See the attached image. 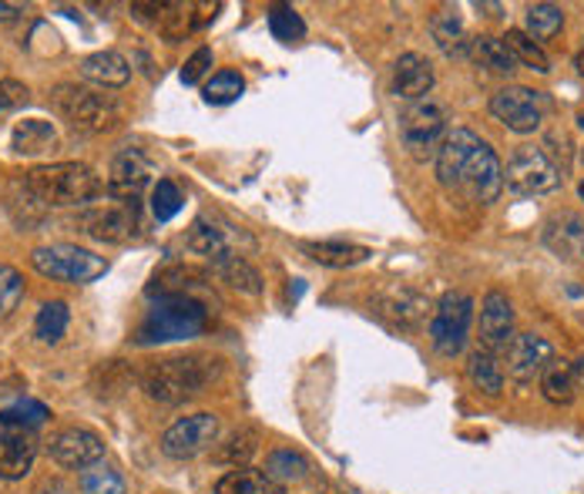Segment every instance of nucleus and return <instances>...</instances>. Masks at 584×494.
<instances>
[{"instance_id": "nucleus-35", "label": "nucleus", "mask_w": 584, "mask_h": 494, "mask_svg": "<svg viewBox=\"0 0 584 494\" xmlns=\"http://www.w3.org/2000/svg\"><path fill=\"white\" fill-rule=\"evenodd\" d=\"M265 474L272 481H279V484H286V481H306L309 478V461L302 458V454H296V450H272L269 461H265Z\"/></svg>"}, {"instance_id": "nucleus-13", "label": "nucleus", "mask_w": 584, "mask_h": 494, "mask_svg": "<svg viewBox=\"0 0 584 494\" xmlns=\"http://www.w3.org/2000/svg\"><path fill=\"white\" fill-rule=\"evenodd\" d=\"M481 350L497 357L508 354V347L514 344V307L511 299L490 289L481 302Z\"/></svg>"}, {"instance_id": "nucleus-18", "label": "nucleus", "mask_w": 584, "mask_h": 494, "mask_svg": "<svg viewBox=\"0 0 584 494\" xmlns=\"http://www.w3.org/2000/svg\"><path fill=\"white\" fill-rule=\"evenodd\" d=\"M236 239H239V233L232 230V225H219L215 219H195V225H191V233H188V249L195 252V256H206V259H225V256H239L236 252Z\"/></svg>"}, {"instance_id": "nucleus-29", "label": "nucleus", "mask_w": 584, "mask_h": 494, "mask_svg": "<svg viewBox=\"0 0 584 494\" xmlns=\"http://www.w3.org/2000/svg\"><path fill=\"white\" fill-rule=\"evenodd\" d=\"M564 27V11L558 4H531L524 11V34L531 41H555Z\"/></svg>"}, {"instance_id": "nucleus-9", "label": "nucleus", "mask_w": 584, "mask_h": 494, "mask_svg": "<svg viewBox=\"0 0 584 494\" xmlns=\"http://www.w3.org/2000/svg\"><path fill=\"white\" fill-rule=\"evenodd\" d=\"M474 323V299L453 289L444 293L440 302L434 307V320H431V344L440 357H460L467 347V333H471Z\"/></svg>"}, {"instance_id": "nucleus-1", "label": "nucleus", "mask_w": 584, "mask_h": 494, "mask_svg": "<svg viewBox=\"0 0 584 494\" xmlns=\"http://www.w3.org/2000/svg\"><path fill=\"white\" fill-rule=\"evenodd\" d=\"M437 178L447 193L490 206L504 193V169L494 148L471 128H450L437 151Z\"/></svg>"}, {"instance_id": "nucleus-32", "label": "nucleus", "mask_w": 584, "mask_h": 494, "mask_svg": "<svg viewBox=\"0 0 584 494\" xmlns=\"http://www.w3.org/2000/svg\"><path fill=\"white\" fill-rule=\"evenodd\" d=\"M500 41H504V48L514 54L518 64H527V67L537 71V74H548V71H551V61H548V54H544V48L534 45L524 30H508V34L500 37Z\"/></svg>"}, {"instance_id": "nucleus-12", "label": "nucleus", "mask_w": 584, "mask_h": 494, "mask_svg": "<svg viewBox=\"0 0 584 494\" xmlns=\"http://www.w3.org/2000/svg\"><path fill=\"white\" fill-rule=\"evenodd\" d=\"M544 108H548V101H544L540 91H531L524 85H508L500 88L494 98H490V115L504 125L511 128L518 135H531L540 128V119H544Z\"/></svg>"}, {"instance_id": "nucleus-38", "label": "nucleus", "mask_w": 584, "mask_h": 494, "mask_svg": "<svg viewBox=\"0 0 584 494\" xmlns=\"http://www.w3.org/2000/svg\"><path fill=\"white\" fill-rule=\"evenodd\" d=\"M243 91H246V82H243L239 71H219V74H212V78L206 82V88H202L209 104H228V101H236Z\"/></svg>"}, {"instance_id": "nucleus-39", "label": "nucleus", "mask_w": 584, "mask_h": 494, "mask_svg": "<svg viewBox=\"0 0 584 494\" xmlns=\"http://www.w3.org/2000/svg\"><path fill=\"white\" fill-rule=\"evenodd\" d=\"M24 299V276L14 270V265L0 262V320H8Z\"/></svg>"}, {"instance_id": "nucleus-24", "label": "nucleus", "mask_w": 584, "mask_h": 494, "mask_svg": "<svg viewBox=\"0 0 584 494\" xmlns=\"http://www.w3.org/2000/svg\"><path fill=\"white\" fill-rule=\"evenodd\" d=\"M215 494H286L279 481H272L252 468H232L215 481Z\"/></svg>"}, {"instance_id": "nucleus-40", "label": "nucleus", "mask_w": 584, "mask_h": 494, "mask_svg": "<svg viewBox=\"0 0 584 494\" xmlns=\"http://www.w3.org/2000/svg\"><path fill=\"white\" fill-rule=\"evenodd\" d=\"M48 407L45 404H37V400H17L14 407L8 410H0V424H21V428H41L48 421Z\"/></svg>"}, {"instance_id": "nucleus-23", "label": "nucleus", "mask_w": 584, "mask_h": 494, "mask_svg": "<svg viewBox=\"0 0 584 494\" xmlns=\"http://www.w3.org/2000/svg\"><path fill=\"white\" fill-rule=\"evenodd\" d=\"M299 249L313 262L330 265V270H349V265H360V262H366L373 256L370 246L339 243V239L336 243H330V239H323V243H299Z\"/></svg>"}, {"instance_id": "nucleus-42", "label": "nucleus", "mask_w": 584, "mask_h": 494, "mask_svg": "<svg viewBox=\"0 0 584 494\" xmlns=\"http://www.w3.org/2000/svg\"><path fill=\"white\" fill-rule=\"evenodd\" d=\"M269 30L279 37V41H299V37L306 34V24L299 21V14L293 8H272L269 14Z\"/></svg>"}, {"instance_id": "nucleus-47", "label": "nucleus", "mask_w": 584, "mask_h": 494, "mask_svg": "<svg viewBox=\"0 0 584 494\" xmlns=\"http://www.w3.org/2000/svg\"><path fill=\"white\" fill-rule=\"evenodd\" d=\"M574 67L584 74V45H581V51H577V58H574Z\"/></svg>"}, {"instance_id": "nucleus-21", "label": "nucleus", "mask_w": 584, "mask_h": 494, "mask_svg": "<svg viewBox=\"0 0 584 494\" xmlns=\"http://www.w3.org/2000/svg\"><path fill=\"white\" fill-rule=\"evenodd\" d=\"M154 175V165L141 156L138 148H125L111 162V188L122 196H135L138 188H145Z\"/></svg>"}, {"instance_id": "nucleus-8", "label": "nucleus", "mask_w": 584, "mask_h": 494, "mask_svg": "<svg viewBox=\"0 0 584 494\" xmlns=\"http://www.w3.org/2000/svg\"><path fill=\"white\" fill-rule=\"evenodd\" d=\"M400 138L417 159H437L447 138V108L434 98L413 101L400 115Z\"/></svg>"}, {"instance_id": "nucleus-30", "label": "nucleus", "mask_w": 584, "mask_h": 494, "mask_svg": "<svg viewBox=\"0 0 584 494\" xmlns=\"http://www.w3.org/2000/svg\"><path fill=\"white\" fill-rule=\"evenodd\" d=\"M467 376H471V384L484 394V397H500L504 394V367L497 363V357L477 350L467 360Z\"/></svg>"}, {"instance_id": "nucleus-4", "label": "nucleus", "mask_w": 584, "mask_h": 494, "mask_svg": "<svg viewBox=\"0 0 584 494\" xmlns=\"http://www.w3.org/2000/svg\"><path fill=\"white\" fill-rule=\"evenodd\" d=\"M51 101H54L58 115L64 122H71L77 132H88V135L111 132L122 122L119 101H114L111 95H98L91 88H82V85H58L51 91Z\"/></svg>"}, {"instance_id": "nucleus-10", "label": "nucleus", "mask_w": 584, "mask_h": 494, "mask_svg": "<svg viewBox=\"0 0 584 494\" xmlns=\"http://www.w3.org/2000/svg\"><path fill=\"white\" fill-rule=\"evenodd\" d=\"M504 182L518 196H551L561 188V172L540 145H521L504 172Z\"/></svg>"}, {"instance_id": "nucleus-36", "label": "nucleus", "mask_w": 584, "mask_h": 494, "mask_svg": "<svg viewBox=\"0 0 584 494\" xmlns=\"http://www.w3.org/2000/svg\"><path fill=\"white\" fill-rule=\"evenodd\" d=\"M8 209H11V215L24 225V230H27V225H37V222L48 215V209L27 193V185H24L21 178H17L14 185H8Z\"/></svg>"}, {"instance_id": "nucleus-2", "label": "nucleus", "mask_w": 584, "mask_h": 494, "mask_svg": "<svg viewBox=\"0 0 584 494\" xmlns=\"http://www.w3.org/2000/svg\"><path fill=\"white\" fill-rule=\"evenodd\" d=\"M27 193L41 202L45 209H61V206H91L101 193L104 182L95 169L82 162H58V165H37L24 172L21 178Z\"/></svg>"}, {"instance_id": "nucleus-37", "label": "nucleus", "mask_w": 584, "mask_h": 494, "mask_svg": "<svg viewBox=\"0 0 584 494\" xmlns=\"http://www.w3.org/2000/svg\"><path fill=\"white\" fill-rule=\"evenodd\" d=\"M77 487H82V494H128V484L125 478L108 468V465H95L82 474V481H77Z\"/></svg>"}, {"instance_id": "nucleus-46", "label": "nucleus", "mask_w": 584, "mask_h": 494, "mask_svg": "<svg viewBox=\"0 0 584 494\" xmlns=\"http://www.w3.org/2000/svg\"><path fill=\"white\" fill-rule=\"evenodd\" d=\"M571 376H574V391L581 394L584 391V357L571 360Z\"/></svg>"}, {"instance_id": "nucleus-7", "label": "nucleus", "mask_w": 584, "mask_h": 494, "mask_svg": "<svg viewBox=\"0 0 584 494\" xmlns=\"http://www.w3.org/2000/svg\"><path fill=\"white\" fill-rule=\"evenodd\" d=\"M209 320L206 302L195 296H162L141 326V344H154V339H182L195 336Z\"/></svg>"}, {"instance_id": "nucleus-11", "label": "nucleus", "mask_w": 584, "mask_h": 494, "mask_svg": "<svg viewBox=\"0 0 584 494\" xmlns=\"http://www.w3.org/2000/svg\"><path fill=\"white\" fill-rule=\"evenodd\" d=\"M219 431H222L219 417L209 413V410L178 417V421L162 434V454H165V458H172V461L199 458V454H206L219 441Z\"/></svg>"}, {"instance_id": "nucleus-17", "label": "nucleus", "mask_w": 584, "mask_h": 494, "mask_svg": "<svg viewBox=\"0 0 584 494\" xmlns=\"http://www.w3.org/2000/svg\"><path fill=\"white\" fill-rule=\"evenodd\" d=\"M544 246L558 259H584V219L577 212H558L544 222Z\"/></svg>"}, {"instance_id": "nucleus-20", "label": "nucleus", "mask_w": 584, "mask_h": 494, "mask_svg": "<svg viewBox=\"0 0 584 494\" xmlns=\"http://www.w3.org/2000/svg\"><path fill=\"white\" fill-rule=\"evenodd\" d=\"M376 307H380L383 317H389L400 326H417V323L426 320V313H431V299L413 286H394V289L380 293Z\"/></svg>"}, {"instance_id": "nucleus-6", "label": "nucleus", "mask_w": 584, "mask_h": 494, "mask_svg": "<svg viewBox=\"0 0 584 494\" xmlns=\"http://www.w3.org/2000/svg\"><path fill=\"white\" fill-rule=\"evenodd\" d=\"M82 230L98 243H132L141 233V202L135 196H111L82 209Z\"/></svg>"}, {"instance_id": "nucleus-26", "label": "nucleus", "mask_w": 584, "mask_h": 494, "mask_svg": "<svg viewBox=\"0 0 584 494\" xmlns=\"http://www.w3.org/2000/svg\"><path fill=\"white\" fill-rule=\"evenodd\" d=\"M537 380H540L544 397H548L551 404H558V407H568L577 397L574 376H571V360H564V357H551V363L540 370Z\"/></svg>"}, {"instance_id": "nucleus-15", "label": "nucleus", "mask_w": 584, "mask_h": 494, "mask_svg": "<svg viewBox=\"0 0 584 494\" xmlns=\"http://www.w3.org/2000/svg\"><path fill=\"white\" fill-rule=\"evenodd\" d=\"M555 347L537 333H521L514 336V344L508 347V376L514 384H534V376H540V370L551 363Z\"/></svg>"}, {"instance_id": "nucleus-44", "label": "nucleus", "mask_w": 584, "mask_h": 494, "mask_svg": "<svg viewBox=\"0 0 584 494\" xmlns=\"http://www.w3.org/2000/svg\"><path fill=\"white\" fill-rule=\"evenodd\" d=\"M209 67H212V51H209V48H199V51H195V54L185 61V67H182V85H195Z\"/></svg>"}, {"instance_id": "nucleus-14", "label": "nucleus", "mask_w": 584, "mask_h": 494, "mask_svg": "<svg viewBox=\"0 0 584 494\" xmlns=\"http://www.w3.org/2000/svg\"><path fill=\"white\" fill-rule=\"evenodd\" d=\"M51 458L54 465L67 468V471H88L95 465H101L104 458V441L95 431L85 428H67L51 441Z\"/></svg>"}, {"instance_id": "nucleus-28", "label": "nucleus", "mask_w": 584, "mask_h": 494, "mask_svg": "<svg viewBox=\"0 0 584 494\" xmlns=\"http://www.w3.org/2000/svg\"><path fill=\"white\" fill-rule=\"evenodd\" d=\"M212 273L228 283L232 289H239V293H249V296H259L262 293V276L252 270V265L243 259V256H225V259H215L212 262Z\"/></svg>"}, {"instance_id": "nucleus-3", "label": "nucleus", "mask_w": 584, "mask_h": 494, "mask_svg": "<svg viewBox=\"0 0 584 494\" xmlns=\"http://www.w3.org/2000/svg\"><path fill=\"white\" fill-rule=\"evenodd\" d=\"M222 373V363L215 357H172L162 363H151L141 373V391L159 404H185L191 397L206 394V387Z\"/></svg>"}, {"instance_id": "nucleus-43", "label": "nucleus", "mask_w": 584, "mask_h": 494, "mask_svg": "<svg viewBox=\"0 0 584 494\" xmlns=\"http://www.w3.org/2000/svg\"><path fill=\"white\" fill-rule=\"evenodd\" d=\"M27 85H21V82H11V78H4L0 82V119L4 115H11V111H17L21 104H27Z\"/></svg>"}, {"instance_id": "nucleus-34", "label": "nucleus", "mask_w": 584, "mask_h": 494, "mask_svg": "<svg viewBox=\"0 0 584 494\" xmlns=\"http://www.w3.org/2000/svg\"><path fill=\"white\" fill-rule=\"evenodd\" d=\"M256 450H259V431H236L215 450V461L232 465V468H246Z\"/></svg>"}, {"instance_id": "nucleus-25", "label": "nucleus", "mask_w": 584, "mask_h": 494, "mask_svg": "<svg viewBox=\"0 0 584 494\" xmlns=\"http://www.w3.org/2000/svg\"><path fill=\"white\" fill-rule=\"evenodd\" d=\"M11 145L17 156H41V151H54L58 148V132L51 122L45 119H27L14 128Z\"/></svg>"}, {"instance_id": "nucleus-27", "label": "nucleus", "mask_w": 584, "mask_h": 494, "mask_svg": "<svg viewBox=\"0 0 584 494\" xmlns=\"http://www.w3.org/2000/svg\"><path fill=\"white\" fill-rule=\"evenodd\" d=\"M431 30H434V41L444 54L450 58H460L471 41H467V30H463V21H460V11L457 8H444L434 21H431Z\"/></svg>"}, {"instance_id": "nucleus-41", "label": "nucleus", "mask_w": 584, "mask_h": 494, "mask_svg": "<svg viewBox=\"0 0 584 494\" xmlns=\"http://www.w3.org/2000/svg\"><path fill=\"white\" fill-rule=\"evenodd\" d=\"M185 196L182 188L172 182V178H159V185H154V196H151V212L159 222H169L178 209H182Z\"/></svg>"}, {"instance_id": "nucleus-22", "label": "nucleus", "mask_w": 584, "mask_h": 494, "mask_svg": "<svg viewBox=\"0 0 584 494\" xmlns=\"http://www.w3.org/2000/svg\"><path fill=\"white\" fill-rule=\"evenodd\" d=\"M82 78L91 82V85H101V88H122L132 82V64L125 54L119 51H98V54H88L82 61Z\"/></svg>"}, {"instance_id": "nucleus-31", "label": "nucleus", "mask_w": 584, "mask_h": 494, "mask_svg": "<svg viewBox=\"0 0 584 494\" xmlns=\"http://www.w3.org/2000/svg\"><path fill=\"white\" fill-rule=\"evenodd\" d=\"M471 58H474L481 67L494 71V74H514V71H518L514 54L504 48L500 37H474V41H471Z\"/></svg>"}, {"instance_id": "nucleus-5", "label": "nucleus", "mask_w": 584, "mask_h": 494, "mask_svg": "<svg viewBox=\"0 0 584 494\" xmlns=\"http://www.w3.org/2000/svg\"><path fill=\"white\" fill-rule=\"evenodd\" d=\"M30 265L41 276L58 280V283H71V286H85L95 283L108 273L104 256L71 246V243H51V246H37L30 252Z\"/></svg>"}, {"instance_id": "nucleus-19", "label": "nucleus", "mask_w": 584, "mask_h": 494, "mask_svg": "<svg viewBox=\"0 0 584 494\" xmlns=\"http://www.w3.org/2000/svg\"><path fill=\"white\" fill-rule=\"evenodd\" d=\"M437 82V74H434V64L431 58H423L417 51L403 54L394 67V95L397 98H407V101H420L431 95Z\"/></svg>"}, {"instance_id": "nucleus-49", "label": "nucleus", "mask_w": 584, "mask_h": 494, "mask_svg": "<svg viewBox=\"0 0 584 494\" xmlns=\"http://www.w3.org/2000/svg\"><path fill=\"white\" fill-rule=\"evenodd\" d=\"M581 162H584V148H581Z\"/></svg>"}, {"instance_id": "nucleus-45", "label": "nucleus", "mask_w": 584, "mask_h": 494, "mask_svg": "<svg viewBox=\"0 0 584 494\" xmlns=\"http://www.w3.org/2000/svg\"><path fill=\"white\" fill-rule=\"evenodd\" d=\"M24 17V4H8V0H0V24H11Z\"/></svg>"}, {"instance_id": "nucleus-48", "label": "nucleus", "mask_w": 584, "mask_h": 494, "mask_svg": "<svg viewBox=\"0 0 584 494\" xmlns=\"http://www.w3.org/2000/svg\"><path fill=\"white\" fill-rule=\"evenodd\" d=\"M577 196H581V199H584V182H581V185H577Z\"/></svg>"}, {"instance_id": "nucleus-16", "label": "nucleus", "mask_w": 584, "mask_h": 494, "mask_svg": "<svg viewBox=\"0 0 584 494\" xmlns=\"http://www.w3.org/2000/svg\"><path fill=\"white\" fill-rule=\"evenodd\" d=\"M37 458V434L34 428L0 424V478L17 481L30 471Z\"/></svg>"}, {"instance_id": "nucleus-33", "label": "nucleus", "mask_w": 584, "mask_h": 494, "mask_svg": "<svg viewBox=\"0 0 584 494\" xmlns=\"http://www.w3.org/2000/svg\"><path fill=\"white\" fill-rule=\"evenodd\" d=\"M67 323H71L67 302L51 299V302H45V307H41V313H37L34 333H37V339H45V344H58V339L67 333Z\"/></svg>"}]
</instances>
